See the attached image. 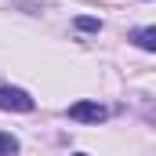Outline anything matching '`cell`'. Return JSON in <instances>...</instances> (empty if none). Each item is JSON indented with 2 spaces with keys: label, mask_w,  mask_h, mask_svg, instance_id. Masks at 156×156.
Instances as JSON below:
<instances>
[{
  "label": "cell",
  "mask_w": 156,
  "mask_h": 156,
  "mask_svg": "<svg viewBox=\"0 0 156 156\" xmlns=\"http://www.w3.org/2000/svg\"><path fill=\"white\" fill-rule=\"evenodd\" d=\"M0 109L4 113H29L33 109V98L22 87H0Z\"/></svg>",
  "instance_id": "cell-1"
},
{
  "label": "cell",
  "mask_w": 156,
  "mask_h": 156,
  "mask_svg": "<svg viewBox=\"0 0 156 156\" xmlns=\"http://www.w3.org/2000/svg\"><path fill=\"white\" fill-rule=\"evenodd\" d=\"M69 120H80V123H102L105 120V109L98 102H73L69 105Z\"/></svg>",
  "instance_id": "cell-2"
},
{
  "label": "cell",
  "mask_w": 156,
  "mask_h": 156,
  "mask_svg": "<svg viewBox=\"0 0 156 156\" xmlns=\"http://www.w3.org/2000/svg\"><path fill=\"white\" fill-rule=\"evenodd\" d=\"M134 44H138L142 51H156V29H153V26L138 29V33H134Z\"/></svg>",
  "instance_id": "cell-3"
},
{
  "label": "cell",
  "mask_w": 156,
  "mask_h": 156,
  "mask_svg": "<svg viewBox=\"0 0 156 156\" xmlns=\"http://www.w3.org/2000/svg\"><path fill=\"white\" fill-rule=\"evenodd\" d=\"M15 153H18V138L0 134V156H15Z\"/></svg>",
  "instance_id": "cell-4"
},
{
  "label": "cell",
  "mask_w": 156,
  "mask_h": 156,
  "mask_svg": "<svg viewBox=\"0 0 156 156\" xmlns=\"http://www.w3.org/2000/svg\"><path fill=\"white\" fill-rule=\"evenodd\" d=\"M76 29H83V33H98L102 22H98V18H76Z\"/></svg>",
  "instance_id": "cell-5"
},
{
  "label": "cell",
  "mask_w": 156,
  "mask_h": 156,
  "mask_svg": "<svg viewBox=\"0 0 156 156\" xmlns=\"http://www.w3.org/2000/svg\"><path fill=\"white\" fill-rule=\"evenodd\" d=\"M76 156H83V153H76Z\"/></svg>",
  "instance_id": "cell-6"
}]
</instances>
